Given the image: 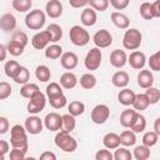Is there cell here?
I'll use <instances>...</instances> for the list:
<instances>
[{"mask_svg":"<svg viewBox=\"0 0 160 160\" xmlns=\"http://www.w3.org/2000/svg\"><path fill=\"white\" fill-rule=\"evenodd\" d=\"M10 144L12 148L21 149L24 151H28L29 144H28V135L24 126L16 124L10 130Z\"/></svg>","mask_w":160,"mask_h":160,"instance_id":"cell-1","label":"cell"},{"mask_svg":"<svg viewBox=\"0 0 160 160\" xmlns=\"http://www.w3.org/2000/svg\"><path fill=\"white\" fill-rule=\"evenodd\" d=\"M55 145L59 149H61L62 151H65V152H72L78 148L76 140L70 135V132L64 131V130H60L56 134V136H55Z\"/></svg>","mask_w":160,"mask_h":160,"instance_id":"cell-2","label":"cell"},{"mask_svg":"<svg viewBox=\"0 0 160 160\" xmlns=\"http://www.w3.org/2000/svg\"><path fill=\"white\" fill-rule=\"evenodd\" d=\"M141 40H142V35L140 30L134 29V28L128 29L122 38V46L126 50H136L138 48H140Z\"/></svg>","mask_w":160,"mask_h":160,"instance_id":"cell-3","label":"cell"},{"mask_svg":"<svg viewBox=\"0 0 160 160\" xmlns=\"http://www.w3.org/2000/svg\"><path fill=\"white\" fill-rule=\"evenodd\" d=\"M25 25L30 30H40L45 25V12L40 9L31 10L25 16Z\"/></svg>","mask_w":160,"mask_h":160,"instance_id":"cell-4","label":"cell"},{"mask_svg":"<svg viewBox=\"0 0 160 160\" xmlns=\"http://www.w3.org/2000/svg\"><path fill=\"white\" fill-rule=\"evenodd\" d=\"M69 38H70V41L75 46H85L90 41V35H89L88 30H85L80 25L71 26V29L69 31Z\"/></svg>","mask_w":160,"mask_h":160,"instance_id":"cell-5","label":"cell"},{"mask_svg":"<svg viewBox=\"0 0 160 160\" xmlns=\"http://www.w3.org/2000/svg\"><path fill=\"white\" fill-rule=\"evenodd\" d=\"M46 104V98L45 95L38 90L36 92H34L30 98H29V102H28V111L30 114H38L40 111L44 110Z\"/></svg>","mask_w":160,"mask_h":160,"instance_id":"cell-6","label":"cell"},{"mask_svg":"<svg viewBox=\"0 0 160 160\" xmlns=\"http://www.w3.org/2000/svg\"><path fill=\"white\" fill-rule=\"evenodd\" d=\"M101 59H102L101 50L99 48H92L88 51V54L85 56V60H84V65L90 71L98 70L100 64H101Z\"/></svg>","mask_w":160,"mask_h":160,"instance_id":"cell-7","label":"cell"},{"mask_svg":"<svg viewBox=\"0 0 160 160\" xmlns=\"http://www.w3.org/2000/svg\"><path fill=\"white\" fill-rule=\"evenodd\" d=\"M109 116H110V109L105 104H98L91 110V120L94 124L101 125V124L106 122Z\"/></svg>","mask_w":160,"mask_h":160,"instance_id":"cell-8","label":"cell"},{"mask_svg":"<svg viewBox=\"0 0 160 160\" xmlns=\"http://www.w3.org/2000/svg\"><path fill=\"white\" fill-rule=\"evenodd\" d=\"M92 41L96 45V48L102 49V48H108L112 44V35L110 34L109 30L106 29H100L98 30L94 36H92Z\"/></svg>","mask_w":160,"mask_h":160,"instance_id":"cell-9","label":"cell"},{"mask_svg":"<svg viewBox=\"0 0 160 160\" xmlns=\"http://www.w3.org/2000/svg\"><path fill=\"white\" fill-rule=\"evenodd\" d=\"M61 124H62V119L61 115L58 112H49L44 119V125L50 131L61 130Z\"/></svg>","mask_w":160,"mask_h":160,"instance_id":"cell-10","label":"cell"},{"mask_svg":"<svg viewBox=\"0 0 160 160\" xmlns=\"http://www.w3.org/2000/svg\"><path fill=\"white\" fill-rule=\"evenodd\" d=\"M42 126H44L42 120H41L40 118L35 116V115H34V116H29V118L25 120V125H24L26 132H29V134H31V135H38V134H40V132L42 131Z\"/></svg>","mask_w":160,"mask_h":160,"instance_id":"cell-11","label":"cell"},{"mask_svg":"<svg viewBox=\"0 0 160 160\" xmlns=\"http://www.w3.org/2000/svg\"><path fill=\"white\" fill-rule=\"evenodd\" d=\"M49 42H51V40H50V35H49V32H48L46 30L35 34V35L32 36V39H31V45H32V48L36 49V50L45 49Z\"/></svg>","mask_w":160,"mask_h":160,"instance_id":"cell-12","label":"cell"},{"mask_svg":"<svg viewBox=\"0 0 160 160\" xmlns=\"http://www.w3.org/2000/svg\"><path fill=\"white\" fill-rule=\"evenodd\" d=\"M78 62H79V59H78V55L72 51H66V52H62L61 56H60V64L64 69L66 70H72L78 66Z\"/></svg>","mask_w":160,"mask_h":160,"instance_id":"cell-13","label":"cell"},{"mask_svg":"<svg viewBox=\"0 0 160 160\" xmlns=\"http://www.w3.org/2000/svg\"><path fill=\"white\" fill-rule=\"evenodd\" d=\"M128 62L130 64V66L132 69H136V70H140L145 66V62H146V58H145V54L139 51V50H135L132 51L129 58H128Z\"/></svg>","mask_w":160,"mask_h":160,"instance_id":"cell-14","label":"cell"},{"mask_svg":"<svg viewBox=\"0 0 160 160\" xmlns=\"http://www.w3.org/2000/svg\"><path fill=\"white\" fill-rule=\"evenodd\" d=\"M126 62H128V55H126V52L124 50L116 49L110 54V64L114 68L120 69V68L125 66Z\"/></svg>","mask_w":160,"mask_h":160,"instance_id":"cell-15","label":"cell"},{"mask_svg":"<svg viewBox=\"0 0 160 160\" xmlns=\"http://www.w3.org/2000/svg\"><path fill=\"white\" fill-rule=\"evenodd\" d=\"M45 11L52 19L60 18L62 15V4L60 0H49L45 5Z\"/></svg>","mask_w":160,"mask_h":160,"instance_id":"cell-16","label":"cell"},{"mask_svg":"<svg viewBox=\"0 0 160 160\" xmlns=\"http://www.w3.org/2000/svg\"><path fill=\"white\" fill-rule=\"evenodd\" d=\"M154 84V75L150 70H141L138 74V85L142 89H148Z\"/></svg>","mask_w":160,"mask_h":160,"instance_id":"cell-17","label":"cell"},{"mask_svg":"<svg viewBox=\"0 0 160 160\" xmlns=\"http://www.w3.org/2000/svg\"><path fill=\"white\" fill-rule=\"evenodd\" d=\"M15 28H16V18L12 14L6 12L0 16V29L2 31H11Z\"/></svg>","mask_w":160,"mask_h":160,"instance_id":"cell-18","label":"cell"},{"mask_svg":"<svg viewBox=\"0 0 160 160\" xmlns=\"http://www.w3.org/2000/svg\"><path fill=\"white\" fill-rule=\"evenodd\" d=\"M80 20H81V24L85 25V26H94L96 24V20H98V16H96L95 10L92 8L84 9L82 12H81Z\"/></svg>","mask_w":160,"mask_h":160,"instance_id":"cell-19","label":"cell"},{"mask_svg":"<svg viewBox=\"0 0 160 160\" xmlns=\"http://www.w3.org/2000/svg\"><path fill=\"white\" fill-rule=\"evenodd\" d=\"M110 18H111L112 24H114L116 28H119V29H128L129 25H130L129 18H128L125 14L120 12V11H114V12H111Z\"/></svg>","mask_w":160,"mask_h":160,"instance_id":"cell-20","label":"cell"},{"mask_svg":"<svg viewBox=\"0 0 160 160\" xmlns=\"http://www.w3.org/2000/svg\"><path fill=\"white\" fill-rule=\"evenodd\" d=\"M78 84V78L74 72H70V71H66L64 72L61 76H60V85L64 88V89H72L75 88Z\"/></svg>","mask_w":160,"mask_h":160,"instance_id":"cell-21","label":"cell"},{"mask_svg":"<svg viewBox=\"0 0 160 160\" xmlns=\"http://www.w3.org/2000/svg\"><path fill=\"white\" fill-rule=\"evenodd\" d=\"M111 82L116 88H126L129 84V74L126 71H122V70L116 71L111 76Z\"/></svg>","mask_w":160,"mask_h":160,"instance_id":"cell-22","label":"cell"},{"mask_svg":"<svg viewBox=\"0 0 160 160\" xmlns=\"http://www.w3.org/2000/svg\"><path fill=\"white\" fill-rule=\"evenodd\" d=\"M134 99H135V92L132 90L128 89V88H122V90H120L119 94H118L119 102L122 104V105H125V106L131 105L132 101H134Z\"/></svg>","mask_w":160,"mask_h":160,"instance_id":"cell-23","label":"cell"},{"mask_svg":"<svg viewBox=\"0 0 160 160\" xmlns=\"http://www.w3.org/2000/svg\"><path fill=\"white\" fill-rule=\"evenodd\" d=\"M145 128H146V120H145V118L136 111L135 118H134V120H132V122L130 125L131 131H134L135 134L136 132H142L145 130Z\"/></svg>","mask_w":160,"mask_h":160,"instance_id":"cell-24","label":"cell"},{"mask_svg":"<svg viewBox=\"0 0 160 160\" xmlns=\"http://www.w3.org/2000/svg\"><path fill=\"white\" fill-rule=\"evenodd\" d=\"M134 106V110L136 111H142V110H146L148 106L150 105L148 98L145 94H135V99L131 104Z\"/></svg>","mask_w":160,"mask_h":160,"instance_id":"cell-25","label":"cell"},{"mask_svg":"<svg viewBox=\"0 0 160 160\" xmlns=\"http://www.w3.org/2000/svg\"><path fill=\"white\" fill-rule=\"evenodd\" d=\"M119 140H120V144L124 145V146H132L136 142V136H135V132L134 131H131V130H124L119 135Z\"/></svg>","mask_w":160,"mask_h":160,"instance_id":"cell-26","label":"cell"},{"mask_svg":"<svg viewBox=\"0 0 160 160\" xmlns=\"http://www.w3.org/2000/svg\"><path fill=\"white\" fill-rule=\"evenodd\" d=\"M102 144L106 149H116L120 145V140H119V135L115 132H108L104 138H102Z\"/></svg>","mask_w":160,"mask_h":160,"instance_id":"cell-27","label":"cell"},{"mask_svg":"<svg viewBox=\"0 0 160 160\" xmlns=\"http://www.w3.org/2000/svg\"><path fill=\"white\" fill-rule=\"evenodd\" d=\"M46 31L50 35V40L51 42H58L61 38H62V29L60 25L58 24H50L46 29Z\"/></svg>","mask_w":160,"mask_h":160,"instance_id":"cell-28","label":"cell"},{"mask_svg":"<svg viewBox=\"0 0 160 160\" xmlns=\"http://www.w3.org/2000/svg\"><path fill=\"white\" fill-rule=\"evenodd\" d=\"M96 82H98L96 78L92 74H90V72H86V74H84L80 78V86L82 89H86V90H90V89L95 88Z\"/></svg>","mask_w":160,"mask_h":160,"instance_id":"cell-29","label":"cell"},{"mask_svg":"<svg viewBox=\"0 0 160 160\" xmlns=\"http://www.w3.org/2000/svg\"><path fill=\"white\" fill-rule=\"evenodd\" d=\"M135 114H136V110H132V109H126L121 112L120 115V124L121 126L124 128H130L134 118H135Z\"/></svg>","mask_w":160,"mask_h":160,"instance_id":"cell-30","label":"cell"},{"mask_svg":"<svg viewBox=\"0 0 160 160\" xmlns=\"http://www.w3.org/2000/svg\"><path fill=\"white\" fill-rule=\"evenodd\" d=\"M35 76H36L38 80H40L42 82H46L51 78V71L46 65H39L35 69Z\"/></svg>","mask_w":160,"mask_h":160,"instance_id":"cell-31","label":"cell"},{"mask_svg":"<svg viewBox=\"0 0 160 160\" xmlns=\"http://www.w3.org/2000/svg\"><path fill=\"white\" fill-rule=\"evenodd\" d=\"M62 54V48L58 44H52L45 48V56L48 59H59Z\"/></svg>","mask_w":160,"mask_h":160,"instance_id":"cell-32","label":"cell"},{"mask_svg":"<svg viewBox=\"0 0 160 160\" xmlns=\"http://www.w3.org/2000/svg\"><path fill=\"white\" fill-rule=\"evenodd\" d=\"M68 110H69V114L70 115H72V116H80L85 111V105H84V102H81L79 100H75V101H71L69 104Z\"/></svg>","mask_w":160,"mask_h":160,"instance_id":"cell-33","label":"cell"},{"mask_svg":"<svg viewBox=\"0 0 160 160\" xmlns=\"http://www.w3.org/2000/svg\"><path fill=\"white\" fill-rule=\"evenodd\" d=\"M61 119H62L61 130L68 131V132H71V131L75 129V125H76L75 116H72V115H70V114H65V115H61Z\"/></svg>","mask_w":160,"mask_h":160,"instance_id":"cell-34","label":"cell"},{"mask_svg":"<svg viewBox=\"0 0 160 160\" xmlns=\"http://www.w3.org/2000/svg\"><path fill=\"white\" fill-rule=\"evenodd\" d=\"M38 90H40L39 89V86L36 85V84H34V82H25V84H22V86H21V89H20V95L22 96V98H25V99H29L34 92H36Z\"/></svg>","mask_w":160,"mask_h":160,"instance_id":"cell-35","label":"cell"},{"mask_svg":"<svg viewBox=\"0 0 160 160\" xmlns=\"http://www.w3.org/2000/svg\"><path fill=\"white\" fill-rule=\"evenodd\" d=\"M11 5L14 10H16L18 12H26L31 9L32 1L31 0H12Z\"/></svg>","mask_w":160,"mask_h":160,"instance_id":"cell-36","label":"cell"},{"mask_svg":"<svg viewBox=\"0 0 160 160\" xmlns=\"http://www.w3.org/2000/svg\"><path fill=\"white\" fill-rule=\"evenodd\" d=\"M29 79H30V72H29L28 68H25V66H20V69L18 70L15 76L12 78V80L16 84H25L29 81Z\"/></svg>","mask_w":160,"mask_h":160,"instance_id":"cell-37","label":"cell"},{"mask_svg":"<svg viewBox=\"0 0 160 160\" xmlns=\"http://www.w3.org/2000/svg\"><path fill=\"white\" fill-rule=\"evenodd\" d=\"M134 158L136 160H146L150 158V148L145 145H139L134 149Z\"/></svg>","mask_w":160,"mask_h":160,"instance_id":"cell-38","label":"cell"},{"mask_svg":"<svg viewBox=\"0 0 160 160\" xmlns=\"http://www.w3.org/2000/svg\"><path fill=\"white\" fill-rule=\"evenodd\" d=\"M20 64L18 62V61H15V60H9V61H6L5 62V66H4V70H5V74H6V76H9V78H14L15 76V74L18 72V70L20 69Z\"/></svg>","mask_w":160,"mask_h":160,"instance_id":"cell-39","label":"cell"},{"mask_svg":"<svg viewBox=\"0 0 160 160\" xmlns=\"http://www.w3.org/2000/svg\"><path fill=\"white\" fill-rule=\"evenodd\" d=\"M158 140H159V134H156L155 131H148L142 136V145L151 148L158 142Z\"/></svg>","mask_w":160,"mask_h":160,"instance_id":"cell-40","label":"cell"},{"mask_svg":"<svg viewBox=\"0 0 160 160\" xmlns=\"http://www.w3.org/2000/svg\"><path fill=\"white\" fill-rule=\"evenodd\" d=\"M131 158H132V154L130 152V150L126 149V146L125 148L118 146L112 155V159H115V160H131Z\"/></svg>","mask_w":160,"mask_h":160,"instance_id":"cell-41","label":"cell"},{"mask_svg":"<svg viewBox=\"0 0 160 160\" xmlns=\"http://www.w3.org/2000/svg\"><path fill=\"white\" fill-rule=\"evenodd\" d=\"M49 102L54 109H62L66 105L68 99H66V96L64 94H61V95H56V96L49 98Z\"/></svg>","mask_w":160,"mask_h":160,"instance_id":"cell-42","label":"cell"},{"mask_svg":"<svg viewBox=\"0 0 160 160\" xmlns=\"http://www.w3.org/2000/svg\"><path fill=\"white\" fill-rule=\"evenodd\" d=\"M24 49H25L24 45L19 44V42H16L14 40H10V42L8 44V51L12 56H20L24 52Z\"/></svg>","mask_w":160,"mask_h":160,"instance_id":"cell-43","label":"cell"},{"mask_svg":"<svg viewBox=\"0 0 160 160\" xmlns=\"http://www.w3.org/2000/svg\"><path fill=\"white\" fill-rule=\"evenodd\" d=\"M145 95L150 104H156L160 100V90L158 88H154V86L148 88L145 91Z\"/></svg>","mask_w":160,"mask_h":160,"instance_id":"cell-44","label":"cell"},{"mask_svg":"<svg viewBox=\"0 0 160 160\" xmlns=\"http://www.w3.org/2000/svg\"><path fill=\"white\" fill-rule=\"evenodd\" d=\"M139 11H140L141 18L145 19V20H151V19L154 18V15H152V10H151V4L148 2V1H144V2L140 5Z\"/></svg>","mask_w":160,"mask_h":160,"instance_id":"cell-45","label":"cell"},{"mask_svg":"<svg viewBox=\"0 0 160 160\" xmlns=\"http://www.w3.org/2000/svg\"><path fill=\"white\" fill-rule=\"evenodd\" d=\"M61 94H62V90H61V86L58 82H50L46 86V95H48V98H52V96L61 95Z\"/></svg>","mask_w":160,"mask_h":160,"instance_id":"cell-46","label":"cell"},{"mask_svg":"<svg viewBox=\"0 0 160 160\" xmlns=\"http://www.w3.org/2000/svg\"><path fill=\"white\" fill-rule=\"evenodd\" d=\"M90 6L98 11H105L109 8V0H89Z\"/></svg>","mask_w":160,"mask_h":160,"instance_id":"cell-47","label":"cell"},{"mask_svg":"<svg viewBox=\"0 0 160 160\" xmlns=\"http://www.w3.org/2000/svg\"><path fill=\"white\" fill-rule=\"evenodd\" d=\"M11 85L6 81H0V100H5L11 95Z\"/></svg>","mask_w":160,"mask_h":160,"instance_id":"cell-48","label":"cell"},{"mask_svg":"<svg viewBox=\"0 0 160 160\" xmlns=\"http://www.w3.org/2000/svg\"><path fill=\"white\" fill-rule=\"evenodd\" d=\"M149 66L154 71H159L160 70V51H156L155 54H152L150 56V59H149Z\"/></svg>","mask_w":160,"mask_h":160,"instance_id":"cell-49","label":"cell"},{"mask_svg":"<svg viewBox=\"0 0 160 160\" xmlns=\"http://www.w3.org/2000/svg\"><path fill=\"white\" fill-rule=\"evenodd\" d=\"M11 40H14V41H16V42H19V44L26 46V44H28V41H29V38H28V35H26L24 31H16V32H14Z\"/></svg>","mask_w":160,"mask_h":160,"instance_id":"cell-50","label":"cell"},{"mask_svg":"<svg viewBox=\"0 0 160 160\" xmlns=\"http://www.w3.org/2000/svg\"><path fill=\"white\" fill-rule=\"evenodd\" d=\"M130 0H109V4H111V6L116 10H124L129 6Z\"/></svg>","mask_w":160,"mask_h":160,"instance_id":"cell-51","label":"cell"},{"mask_svg":"<svg viewBox=\"0 0 160 160\" xmlns=\"http://www.w3.org/2000/svg\"><path fill=\"white\" fill-rule=\"evenodd\" d=\"M25 154H26V151L18 149V148H12V150L10 151V159L11 160H22V159H25Z\"/></svg>","mask_w":160,"mask_h":160,"instance_id":"cell-52","label":"cell"},{"mask_svg":"<svg viewBox=\"0 0 160 160\" xmlns=\"http://www.w3.org/2000/svg\"><path fill=\"white\" fill-rule=\"evenodd\" d=\"M95 159L96 160H112V154L109 150L102 149L95 154Z\"/></svg>","mask_w":160,"mask_h":160,"instance_id":"cell-53","label":"cell"},{"mask_svg":"<svg viewBox=\"0 0 160 160\" xmlns=\"http://www.w3.org/2000/svg\"><path fill=\"white\" fill-rule=\"evenodd\" d=\"M9 120L5 116H0V134H6L9 130Z\"/></svg>","mask_w":160,"mask_h":160,"instance_id":"cell-54","label":"cell"},{"mask_svg":"<svg viewBox=\"0 0 160 160\" xmlns=\"http://www.w3.org/2000/svg\"><path fill=\"white\" fill-rule=\"evenodd\" d=\"M88 2H89V0H69L70 6H72V8H75V9L82 8V6H85Z\"/></svg>","mask_w":160,"mask_h":160,"instance_id":"cell-55","label":"cell"},{"mask_svg":"<svg viewBox=\"0 0 160 160\" xmlns=\"http://www.w3.org/2000/svg\"><path fill=\"white\" fill-rule=\"evenodd\" d=\"M159 5H160V1L159 0H156V1H154L151 4V10H152L154 18H160V8H159Z\"/></svg>","mask_w":160,"mask_h":160,"instance_id":"cell-56","label":"cell"},{"mask_svg":"<svg viewBox=\"0 0 160 160\" xmlns=\"http://www.w3.org/2000/svg\"><path fill=\"white\" fill-rule=\"evenodd\" d=\"M55 159H56V155L51 151H44L40 155V160H55Z\"/></svg>","mask_w":160,"mask_h":160,"instance_id":"cell-57","label":"cell"},{"mask_svg":"<svg viewBox=\"0 0 160 160\" xmlns=\"http://www.w3.org/2000/svg\"><path fill=\"white\" fill-rule=\"evenodd\" d=\"M9 151V142L5 140H0V154H6Z\"/></svg>","mask_w":160,"mask_h":160,"instance_id":"cell-58","label":"cell"},{"mask_svg":"<svg viewBox=\"0 0 160 160\" xmlns=\"http://www.w3.org/2000/svg\"><path fill=\"white\" fill-rule=\"evenodd\" d=\"M6 52H8V49L2 44H0V61H4L6 59Z\"/></svg>","mask_w":160,"mask_h":160,"instance_id":"cell-59","label":"cell"},{"mask_svg":"<svg viewBox=\"0 0 160 160\" xmlns=\"http://www.w3.org/2000/svg\"><path fill=\"white\" fill-rule=\"evenodd\" d=\"M160 119L158 118L156 120H155V122H154V131L156 132V134H160Z\"/></svg>","mask_w":160,"mask_h":160,"instance_id":"cell-60","label":"cell"},{"mask_svg":"<svg viewBox=\"0 0 160 160\" xmlns=\"http://www.w3.org/2000/svg\"><path fill=\"white\" fill-rule=\"evenodd\" d=\"M5 159V155L4 154H0V160H4Z\"/></svg>","mask_w":160,"mask_h":160,"instance_id":"cell-61","label":"cell"},{"mask_svg":"<svg viewBox=\"0 0 160 160\" xmlns=\"http://www.w3.org/2000/svg\"><path fill=\"white\" fill-rule=\"evenodd\" d=\"M142 1H145V0H142Z\"/></svg>","mask_w":160,"mask_h":160,"instance_id":"cell-62","label":"cell"}]
</instances>
